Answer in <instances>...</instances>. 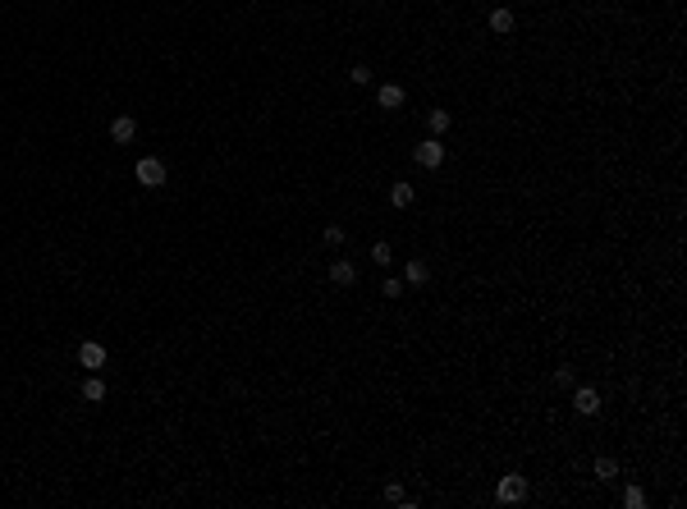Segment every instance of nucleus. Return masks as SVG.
I'll return each mask as SVG.
<instances>
[{
	"label": "nucleus",
	"mask_w": 687,
	"mask_h": 509,
	"mask_svg": "<svg viewBox=\"0 0 687 509\" xmlns=\"http://www.w3.org/2000/svg\"><path fill=\"white\" fill-rule=\"evenodd\" d=\"M133 179H138L142 189H166V161L161 156H142L138 166H133Z\"/></svg>",
	"instance_id": "f257e3e1"
},
{
	"label": "nucleus",
	"mask_w": 687,
	"mask_h": 509,
	"mask_svg": "<svg viewBox=\"0 0 687 509\" xmlns=\"http://www.w3.org/2000/svg\"><path fill=\"white\" fill-rule=\"evenodd\" d=\"M527 491H532V486H527V477H522V472H509V477H499L495 500H499V505H522V500H527Z\"/></svg>",
	"instance_id": "f03ea898"
},
{
	"label": "nucleus",
	"mask_w": 687,
	"mask_h": 509,
	"mask_svg": "<svg viewBox=\"0 0 687 509\" xmlns=\"http://www.w3.org/2000/svg\"><path fill=\"white\" fill-rule=\"evenodd\" d=\"M412 156H417L421 170H440V166H445V142L426 138V142H417V152H412Z\"/></svg>",
	"instance_id": "7ed1b4c3"
},
{
	"label": "nucleus",
	"mask_w": 687,
	"mask_h": 509,
	"mask_svg": "<svg viewBox=\"0 0 687 509\" xmlns=\"http://www.w3.org/2000/svg\"><path fill=\"white\" fill-rule=\"evenodd\" d=\"M572 408H577L582 418H596V413H600V395H596V385H572Z\"/></svg>",
	"instance_id": "20e7f679"
},
{
	"label": "nucleus",
	"mask_w": 687,
	"mask_h": 509,
	"mask_svg": "<svg viewBox=\"0 0 687 509\" xmlns=\"http://www.w3.org/2000/svg\"><path fill=\"white\" fill-rule=\"evenodd\" d=\"M330 285H339V289H353L357 285V267L348 262V257H335L330 262Z\"/></svg>",
	"instance_id": "39448f33"
},
{
	"label": "nucleus",
	"mask_w": 687,
	"mask_h": 509,
	"mask_svg": "<svg viewBox=\"0 0 687 509\" xmlns=\"http://www.w3.org/2000/svg\"><path fill=\"white\" fill-rule=\"evenodd\" d=\"M110 138L114 142H133L138 138V119H133V115H114L110 119Z\"/></svg>",
	"instance_id": "423d86ee"
},
{
	"label": "nucleus",
	"mask_w": 687,
	"mask_h": 509,
	"mask_svg": "<svg viewBox=\"0 0 687 509\" xmlns=\"http://www.w3.org/2000/svg\"><path fill=\"white\" fill-rule=\"evenodd\" d=\"M78 363H83L88 372H101V367H106V349H101L97 340H88L83 349H78Z\"/></svg>",
	"instance_id": "0eeeda50"
},
{
	"label": "nucleus",
	"mask_w": 687,
	"mask_h": 509,
	"mask_svg": "<svg viewBox=\"0 0 687 509\" xmlns=\"http://www.w3.org/2000/svg\"><path fill=\"white\" fill-rule=\"evenodd\" d=\"M404 280L408 285H426V280H431V267H426L421 257H408V262H404Z\"/></svg>",
	"instance_id": "6e6552de"
},
{
	"label": "nucleus",
	"mask_w": 687,
	"mask_h": 509,
	"mask_svg": "<svg viewBox=\"0 0 687 509\" xmlns=\"http://www.w3.org/2000/svg\"><path fill=\"white\" fill-rule=\"evenodd\" d=\"M376 102H381V111H399V106H404V88H399V83H381Z\"/></svg>",
	"instance_id": "1a4fd4ad"
},
{
	"label": "nucleus",
	"mask_w": 687,
	"mask_h": 509,
	"mask_svg": "<svg viewBox=\"0 0 687 509\" xmlns=\"http://www.w3.org/2000/svg\"><path fill=\"white\" fill-rule=\"evenodd\" d=\"M490 32H495V37H509L513 32V10H504V5L490 10Z\"/></svg>",
	"instance_id": "9d476101"
},
{
	"label": "nucleus",
	"mask_w": 687,
	"mask_h": 509,
	"mask_svg": "<svg viewBox=\"0 0 687 509\" xmlns=\"http://www.w3.org/2000/svg\"><path fill=\"white\" fill-rule=\"evenodd\" d=\"M83 399H88V404H101V399H106V381L97 376V372H92L88 381H83Z\"/></svg>",
	"instance_id": "9b49d317"
},
{
	"label": "nucleus",
	"mask_w": 687,
	"mask_h": 509,
	"mask_svg": "<svg viewBox=\"0 0 687 509\" xmlns=\"http://www.w3.org/2000/svg\"><path fill=\"white\" fill-rule=\"evenodd\" d=\"M412 198H417V189H412L408 179H399L395 189H390V202H395V207H412Z\"/></svg>",
	"instance_id": "f8f14e48"
},
{
	"label": "nucleus",
	"mask_w": 687,
	"mask_h": 509,
	"mask_svg": "<svg viewBox=\"0 0 687 509\" xmlns=\"http://www.w3.org/2000/svg\"><path fill=\"white\" fill-rule=\"evenodd\" d=\"M600 477V482H614V477H619V459H610V454H600L596 459V468H591Z\"/></svg>",
	"instance_id": "ddd939ff"
},
{
	"label": "nucleus",
	"mask_w": 687,
	"mask_h": 509,
	"mask_svg": "<svg viewBox=\"0 0 687 509\" xmlns=\"http://www.w3.org/2000/svg\"><path fill=\"white\" fill-rule=\"evenodd\" d=\"M426 124H431V133L440 138V133H445V128L454 124V115H449V111H431V115H426Z\"/></svg>",
	"instance_id": "4468645a"
},
{
	"label": "nucleus",
	"mask_w": 687,
	"mask_h": 509,
	"mask_svg": "<svg viewBox=\"0 0 687 509\" xmlns=\"http://www.w3.org/2000/svg\"><path fill=\"white\" fill-rule=\"evenodd\" d=\"M385 500H390V505H404V509H412V496H408V491H404L399 482H390V486H385Z\"/></svg>",
	"instance_id": "2eb2a0df"
},
{
	"label": "nucleus",
	"mask_w": 687,
	"mask_h": 509,
	"mask_svg": "<svg viewBox=\"0 0 687 509\" xmlns=\"http://www.w3.org/2000/svg\"><path fill=\"white\" fill-rule=\"evenodd\" d=\"M371 262H376V267H390V262H395V248H390V243H371Z\"/></svg>",
	"instance_id": "dca6fc26"
},
{
	"label": "nucleus",
	"mask_w": 687,
	"mask_h": 509,
	"mask_svg": "<svg viewBox=\"0 0 687 509\" xmlns=\"http://www.w3.org/2000/svg\"><path fill=\"white\" fill-rule=\"evenodd\" d=\"M321 239L330 243V248H339V243H344V225H335V220H330V225L321 229Z\"/></svg>",
	"instance_id": "f3484780"
},
{
	"label": "nucleus",
	"mask_w": 687,
	"mask_h": 509,
	"mask_svg": "<svg viewBox=\"0 0 687 509\" xmlns=\"http://www.w3.org/2000/svg\"><path fill=\"white\" fill-rule=\"evenodd\" d=\"M348 83L367 88V83H371V69H367V64H353V69H348Z\"/></svg>",
	"instance_id": "a211bd4d"
},
{
	"label": "nucleus",
	"mask_w": 687,
	"mask_h": 509,
	"mask_svg": "<svg viewBox=\"0 0 687 509\" xmlns=\"http://www.w3.org/2000/svg\"><path fill=\"white\" fill-rule=\"evenodd\" d=\"M381 294H385V298H404V280H395V276H390V280L381 285Z\"/></svg>",
	"instance_id": "6ab92c4d"
},
{
	"label": "nucleus",
	"mask_w": 687,
	"mask_h": 509,
	"mask_svg": "<svg viewBox=\"0 0 687 509\" xmlns=\"http://www.w3.org/2000/svg\"><path fill=\"white\" fill-rule=\"evenodd\" d=\"M555 381H559L564 390H572V385H577V376H572V367H555Z\"/></svg>",
	"instance_id": "aec40b11"
},
{
	"label": "nucleus",
	"mask_w": 687,
	"mask_h": 509,
	"mask_svg": "<svg viewBox=\"0 0 687 509\" xmlns=\"http://www.w3.org/2000/svg\"><path fill=\"white\" fill-rule=\"evenodd\" d=\"M624 505H633V509H641V505H646V496H641V491H637V486H628V491H624Z\"/></svg>",
	"instance_id": "412c9836"
},
{
	"label": "nucleus",
	"mask_w": 687,
	"mask_h": 509,
	"mask_svg": "<svg viewBox=\"0 0 687 509\" xmlns=\"http://www.w3.org/2000/svg\"><path fill=\"white\" fill-rule=\"evenodd\" d=\"M371 5H381V0H371Z\"/></svg>",
	"instance_id": "4be33fe9"
}]
</instances>
